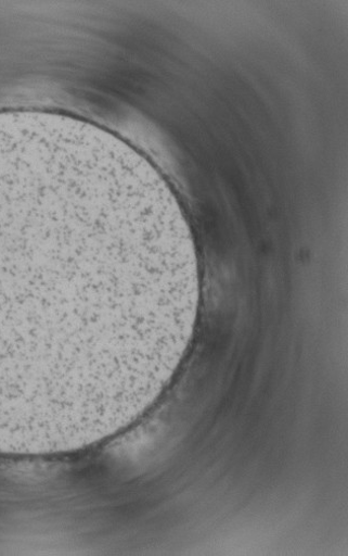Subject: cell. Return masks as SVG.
<instances>
[{"label":"cell","instance_id":"1","mask_svg":"<svg viewBox=\"0 0 348 556\" xmlns=\"http://www.w3.org/2000/svg\"><path fill=\"white\" fill-rule=\"evenodd\" d=\"M195 254L149 201L72 167L0 172V432L79 426L173 372Z\"/></svg>","mask_w":348,"mask_h":556}]
</instances>
